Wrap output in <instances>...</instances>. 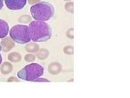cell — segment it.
Returning a JSON list of instances; mask_svg holds the SVG:
<instances>
[{"label":"cell","instance_id":"cell-24","mask_svg":"<svg viewBox=\"0 0 130 98\" xmlns=\"http://www.w3.org/2000/svg\"><path fill=\"white\" fill-rule=\"evenodd\" d=\"M64 1H70V0H64Z\"/></svg>","mask_w":130,"mask_h":98},{"label":"cell","instance_id":"cell-12","mask_svg":"<svg viewBox=\"0 0 130 98\" xmlns=\"http://www.w3.org/2000/svg\"><path fill=\"white\" fill-rule=\"evenodd\" d=\"M37 57L38 59L40 60H44L46 59L48 57H49V51H47L46 49H39V51L37 52Z\"/></svg>","mask_w":130,"mask_h":98},{"label":"cell","instance_id":"cell-5","mask_svg":"<svg viewBox=\"0 0 130 98\" xmlns=\"http://www.w3.org/2000/svg\"><path fill=\"white\" fill-rule=\"evenodd\" d=\"M5 2L9 10H18L24 7L27 0H5Z\"/></svg>","mask_w":130,"mask_h":98},{"label":"cell","instance_id":"cell-8","mask_svg":"<svg viewBox=\"0 0 130 98\" xmlns=\"http://www.w3.org/2000/svg\"><path fill=\"white\" fill-rule=\"evenodd\" d=\"M48 70H49V72L50 74L56 75L61 72V70H62V66H61V64L59 62H52V63H50L49 65V67H48Z\"/></svg>","mask_w":130,"mask_h":98},{"label":"cell","instance_id":"cell-13","mask_svg":"<svg viewBox=\"0 0 130 98\" xmlns=\"http://www.w3.org/2000/svg\"><path fill=\"white\" fill-rule=\"evenodd\" d=\"M65 9H66L67 11L70 12V13H73L74 12V3L73 2H68L65 5Z\"/></svg>","mask_w":130,"mask_h":98},{"label":"cell","instance_id":"cell-3","mask_svg":"<svg viewBox=\"0 0 130 98\" xmlns=\"http://www.w3.org/2000/svg\"><path fill=\"white\" fill-rule=\"evenodd\" d=\"M44 72L43 66L37 63H30L26 65L18 72V76L24 81H34L37 78L41 77Z\"/></svg>","mask_w":130,"mask_h":98},{"label":"cell","instance_id":"cell-10","mask_svg":"<svg viewBox=\"0 0 130 98\" xmlns=\"http://www.w3.org/2000/svg\"><path fill=\"white\" fill-rule=\"evenodd\" d=\"M25 51H27L28 52L30 53H36L39 51V45L37 43H36V42L34 43H30L25 46Z\"/></svg>","mask_w":130,"mask_h":98},{"label":"cell","instance_id":"cell-16","mask_svg":"<svg viewBox=\"0 0 130 98\" xmlns=\"http://www.w3.org/2000/svg\"><path fill=\"white\" fill-rule=\"evenodd\" d=\"M19 22L21 23H28V22H31V18L28 15H23L21 18H19Z\"/></svg>","mask_w":130,"mask_h":98},{"label":"cell","instance_id":"cell-23","mask_svg":"<svg viewBox=\"0 0 130 98\" xmlns=\"http://www.w3.org/2000/svg\"><path fill=\"white\" fill-rule=\"evenodd\" d=\"M0 51H2V48H1V45H0Z\"/></svg>","mask_w":130,"mask_h":98},{"label":"cell","instance_id":"cell-9","mask_svg":"<svg viewBox=\"0 0 130 98\" xmlns=\"http://www.w3.org/2000/svg\"><path fill=\"white\" fill-rule=\"evenodd\" d=\"M13 70V66L10 62H5L4 63L1 64V67H0V71H1L2 74L4 75H7L9 74Z\"/></svg>","mask_w":130,"mask_h":98},{"label":"cell","instance_id":"cell-17","mask_svg":"<svg viewBox=\"0 0 130 98\" xmlns=\"http://www.w3.org/2000/svg\"><path fill=\"white\" fill-rule=\"evenodd\" d=\"M73 31H74V30H73V28H71V29H70L69 30H67L66 35H67V37H68L69 38H70V39H73V38H74V34H73Z\"/></svg>","mask_w":130,"mask_h":98},{"label":"cell","instance_id":"cell-21","mask_svg":"<svg viewBox=\"0 0 130 98\" xmlns=\"http://www.w3.org/2000/svg\"><path fill=\"white\" fill-rule=\"evenodd\" d=\"M4 6V0H0V10L3 8Z\"/></svg>","mask_w":130,"mask_h":98},{"label":"cell","instance_id":"cell-2","mask_svg":"<svg viewBox=\"0 0 130 98\" xmlns=\"http://www.w3.org/2000/svg\"><path fill=\"white\" fill-rule=\"evenodd\" d=\"M32 18L37 21H48L55 14V10L51 4L48 2H39L30 8Z\"/></svg>","mask_w":130,"mask_h":98},{"label":"cell","instance_id":"cell-7","mask_svg":"<svg viewBox=\"0 0 130 98\" xmlns=\"http://www.w3.org/2000/svg\"><path fill=\"white\" fill-rule=\"evenodd\" d=\"M9 32V25L5 20L0 19V38H4Z\"/></svg>","mask_w":130,"mask_h":98},{"label":"cell","instance_id":"cell-22","mask_svg":"<svg viewBox=\"0 0 130 98\" xmlns=\"http://www.w3.org/2000/svg\"><path fill=\"white\" fill-rule=\"evenodd\" d=\"M2 60H3V57H2L1 54H0V65H1V63H2Z\"/></svg>","mask_w":130,"mask_h":98},{"label":"cell","instance_id":"cell-18","mask_svg":"<svg viewBox=\"0 0 130 98\" xmlns=\"http://www.w3.org/2000/svg\"><path fill=\"white\" fill-rule=\"evenodd\" d=\"M33 82H50V80H48V79H45V78H37L36 80H34Z\"/></svg>","mask_w":130,"mask_h":98},{"label":"cell","instance_id":"cell-19","mask_svg":"<svg viewBox=\"0 0 130 98\" xmlns=\"http://www.w3.org/2000/svg\"><path fill=\"white\" fill-rule=\"evenodd\" d=\"M8 82L10 83V82H19V80H18V78L15 77V76H11V77H10L8 79Z\"/></svg>","mask_w":130,"mask_h":98},{"label":"cell","instance_id":"cell-4","mask_svg":"<svg viewBox=\"0 0 130 98\" xmlns=\"http://www.w3.org/2000/svg\"><path fill=\"white\" fill-rule=\"evenodd\" d=\"M10 37L20 44L28 43L31 40L28 26L24 24H17L12 27L10 30Z\"/></svg>","mask_w":130,"mask_h":98},{"label":"cell","instance_id":"cell-11","mask_svg":"<svg viewBox=\"0 0 130 98\" xmlns=\"http://www.w3.org/2000/svg\"><path fill=\"white\" fill-rule=\"evenodd\" d=\"M8 59L10 60L11 62H18L21 61L22 59V57L19 53L18 52H11L8 55Z\"/></svg>","mask_w":130,"mask_h":98},{"label":"cell","instance_id":"cell-1","mask_svg":"<svg viewBox=\"0 0 130 98\" xmlns=\"http://www.w3.org/2000/svg\"><path fill=\"white\" fill-rule=\"evenodd\" d=\"M30 39L34 42H45L52 36L51 27L43 21H33L29 24Z\"/></svg>","mask_w":130,"mask_h":98},{"label":"cell","instance_id":"cell-15","mask_svg":"<svg viewBox=\"0 0 130 98\" xmlns=\"http://www.w3.org/2000/svg\"><path fill=\"white\" fill-rule=\"evenodd\" d=\"M36 59V56L32 55V54H27L26 56L24 57V60L28 62H34Z\"/></svg>","mask_w":130,"mask_h":98},{"label":"cell","instance_id":"cell-14","mask_svg":"<svg viewBox=\"0 0 130 98\" xmlns=\"http://www.w3.org/2000/svg\"><path fill=\"white\" fill-rule=\"evenodd\" d=\"M63 52L67 55H72L74 53V48L71 45H67L63 48Z\"/></svg>","mask_w":130,"mask_h":98},{"label":"cell","instance_id":"cell-20","mask_svg":"<svg viewBox=\"0 0 130 98\" xmlns=\"http://www.w3.org/2000/svg\"><path fill=\"white\" fill-rule=\"evenodd\" d=\"M41 0H28V3L30 4V5H36V4L39 3Z\"/></svg>","mask_w":130,"mask_h":98},{"label":"cell","instance_id":"cell-6","mask_svg":"<svg viewBox=\"0 0 130 98\" xmlns=\"http://www.w3.org/2000/svg\"><path fill=\"white\" fill-rule=\"evenodd\" d=\"M0 45H1L2 51L4 52H8L15 47V42L10 37H5L2 38V41L0 42Z\"/></svg>","mask_w":130,"mask_h":98}]
</instances>
